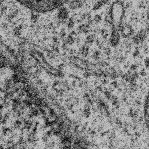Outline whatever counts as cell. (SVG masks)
Returning a JSON list of instances; mask_svg holds the SVG:
<instances>
[{"label":"cell","mask_w":149,"mask_h":149,"mask_svg":"<svg viewBox=\"0 0 149 149\" xmlns=\"http://www.w3.org/2000/svg\"><path fill=\"white\" fill-rule=\"evenodd\" d=\"M22 5L38 13H45L57 9L69 0H15Z\"/></svg>","instance_id":"obj_1"},{"label":"cell","mask_w":149,"mask_h":149,"mask_svg":"<svg viewBox=\"0 0 149 149\" xmlns=\"http://www.w3.org/2000/svg\"><path fill=\"white\" fill-rule=\"evenodd\" d=\"M144 115L146 118V122L147 126L149 129V93L147 97L146 103H145V107H144Z\"/></svg>","instance_id":"obj_2"},{"label":"cell","mask_w":149,"mask_h":149,"mask_svg":"<svg viewBox=\"0 0 149 149\" xmlns=\"http://www.w3.org/2000/svg\"><path fill=\"white\" fill-rule=\"evenodd\" d=\"M48 137H48L46 134H45L44 135L42 136L41 139H42V141H44V142H45V143H47L48 141Z\"/></svg>","instance_id":"obj_3"},{"label":"cell","mask_w":149,"mask_h":149,"mask_svg":"<svg viewBox=\"0 0 149 149\" xmlns=\"http://www.w3.org/2000/svg\"><path fill=\"white\" fill-rule=\"evenodd\" d=\"M36 84L38 85V86H41V85L43 84V81H42V80L41 79H37V81H36Z\"/></svg>","instance_id":"obj_4"},{"label":"cell","mask_w":149,"mask_h":149,"mask_svg":"<svg viewBox=\"0 0 149 149\" xmlns=\"http://www.w3.org/2000/svg\"><path fill=\"white\" fill-rule=\"evenodd\" d=\"M45 134H46L49 137H52V134H53V133H52V132L51 130H49L47 131V132L45 133Z\"/></svg>","instance_id":"obj_5"},{"label":"cell","mask_w":149,"mask_h":149,"mask_svg":"<svg viewBox=\"0 0 149 149\" xmlns=\"http://www.w3.org/2000/svg\"><path fill=\"white\" fill-rule=\"evenodd\" d=\"M90 76V73H88V72H85V73L83 74V76H84V77H86V78Z\"/></svg>","instance_id":"obj_6"},{"label":"cell","mask_w":149,"mask_h":149,"mask_svg":"<svg viewBox=\"0 0 149 149\" xmlns=\"http://www.w3.org/2000/svg\"><path fill=\"white\" fill-rule=\"evenodd\" d=\"M112 85L113 86V87H116V86H117V82L116 81H113L112 83Z\"/></svg>","instance_id":"obj_7"},{"label":"cell","mask_w":149,"mask_h":149,"mask_svg":"<svg viewBox=\"0 0 149 149\" xmlns=\"http://www.w3.org/2000/svg\"><path fill=\"white\" fill-rule=\"evenodd\" d=\"M76 81L75 80H73L72 82V87H74L76 86Z\"/></svg>","instance_id":"obj_8"},{"label":"cell","mask_w":149,"mask_h":149,"mask_svg":"<svg viewBox=\"0 0 149 149\" xmlns=\"http://www.w3.org/2000/svg\"><path fill=\"white\" fill-rule=\"evenodd\" d=\"M59 102H63L64 101V99H63L62 97H61V98H59Z\"/></svg>","instance_id":"obj_9"}]
</instances>
